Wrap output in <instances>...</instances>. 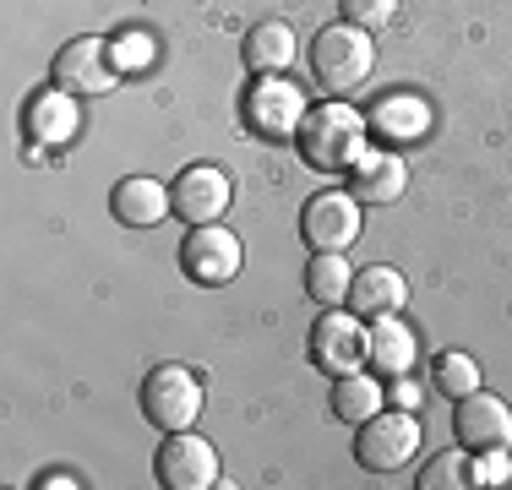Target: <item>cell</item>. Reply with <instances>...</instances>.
I'll list each match as a JSON object with an SVG mask.
<instances>
[{
    "instance_id": "obj_12",
    "label": "cell",
    "mask_w": 512,
    "mask_h": 490,
    "mask_svg": "<svg viewBox=\"0 0 512 490\" xmlns=\"http://www.w3.org/2000/svg\"><path fill=\"white\" fill-rule=\"evenodd\" d=\"M50 77H55V88L82 93V98L109 93V88H115V60H109V44L104 39H71L55 55Z\"/></svg>"
},
{
    "instance_id": "obj_24",
    "label": "cell",
    "mask_w": 512,
    "mask_h": 490,
    "mask_svg": "<svg viewBox=\"0 0 512 490\" xmlns=\"http://www.w3.org/2000/svg\"><path fill=\"white\" fill-rule=\"evenodd\" d=\"M398 17V0H344V22H355L365 33H382Z\"/></svg>"
},
{
    "instance_id": "obj_20",
    "label": "cell",
    "mask_w": 512,
    "mask_h": 490,
    "mask_svg": "<svg viewBox=\"0 0 512 490\" xmlns=\"http://www.w3.org/2000/svg\"><path fill=\"white\" fill-rule=\"evenodd\" d=\"M295 60V28L289 22H256L246 39V66L251 71H284Z\"/></svg>"
},
{
    "instance_id": "obj_15",
    "label": "cell",
    "mask_w": 512,
    "mask_h": 490,
    "mask_svg": "<svg viewBox=\"0 0 512 490\" xmlns=\"http://www.w3.org/2000/svg\"><path fill=\"white\" fill-rule=\"evenodd\" d=\"M22 126H28V142H44V147H55V142H71L77 137V93H66V88H50V93H33L28 98V109H22Z\"/></svg>"
},
{
    "instance_id": "obj_21",
    "label": "cell",
    "mask_w": 512,
    "mask_h": 490,
    "mask_svg": "<svg viewBox=\"0 0 512 490\" xmlns=\"http://www.w3.org/2000/svg\"><path fill=\"white\" fill-rule=\"evenodd\" d=\"M371 360L382 365V376H404L414 365V333L398 316H382V322L371 327Z\"/></svg>"
},
{
    "instance_id": "obj_2",
    "label": "cell",
    "mask_w": 512,
    "mask_h": 490,
    "mask_svg": "<svg viewBox=\"0 0 512 490\" xmlns=\"http://www.w3.org/2000/svg\"><path fill=\"white\" fill-rule=\"evenodd\" d=\"M371 66H376V44H371V33H365V28H355V22H333V28L316 33L311 77L322 82L333 98H349L355 88H365Z\"/></svg>"
},
{
    "instance_id": "obj_13",
    "label": "cell",
    "mask_w": 512,
    "mask_h": 490,
    "mask_svg": "<svg viewBox=\"0 0 512 490\" xmlns=\"http://www.w3.org/2000/svg\"><path fill=\"white\" fill-rule=\"evenodd\" d=\"M409 300V284L398 267H360L355 273V289H349V311L360 322H382V316H398V305Z\"/></svg>"
},
{
    "instance_id": "obj_16",
    "label": "cell",
    "mask_w": 512,
    "mask_h": 490,
    "mask_svg": "<svg viewBox=\"0 0 512 490\" xmlns=\"http://www.w3.org/2000/svg\"><path fill=\"white\" fill-rule=\"evenodd\" d=\"M365 126H371L382 142H420L425 131H431V104L414 98V93H387V98L371 104Z\"/></svg>"
},
{
    "instance_id": "obj_22",
    "label": "cell",
    "mask_w": 512,
    "mask_h": 490,
    "mask_svg": "<svg viewBox=\"0 0 512 490\" xmlns=\"http://www.w3.org/2000/svg\"><path fill=\"white\" fill-rule=\"evenodd\" d=\"M474 452L469 447H453V452H436L431 463L420 469V490H463V485H474Z\"/></svg>"
},
{
    "instance_id": "obj_6",
    "label": "cell",
    "mask_w": 512,
    "mask_h": 490,
    "mask_svg": "<svg viewBox=\"0 0 512 490\" xmlns=\"http://www.w3.org/2000/svg\"><path fill=\"white\" fill-rule=\"evenodd\" d=\"M300 120H306V98L295 82H284L278 71H267L262 82H251L246 93V126L267 142H289L300 137Z\"/></svg>"
},
{
    "instance_id": "obj_14",
    "label": "cell",
    "mask_w": 512,
    "mask_h": 490,
    "mask_svg": "<svg viewBox=\"0 0 512 490\" xmlns=\"http://www.w3.org/2000/svg\"><path fill=\"white\" fill-rule=\"evenodd\" d=\"M109 207H115V218L126 229H153V224H164V218L175 213L169 191L158 186L153 175H126L115 191H109Z\"/></svg>"
},
{
    "instance_id": "obj_26",
    "label": "cell",
    "mask_w": 512,
    "mask_h": 490,
    "mask_svg": "<svg viewBox=\"0 0 512 490\" xmlns=\"http://www.w3.org/2000/svg\"><path fill=\"white\" fill-rule=\"evenodd\" d=\"M387 403H393V409H414V403H420V387L409 382V371L393 376V387H387Z\"/></svg>"
},
{
    "instance_id": "obj_3",
    "label": "cell",
    "mask_w": 512,
    "mask_h": 490,
    "mask_svg": "<svg viewBox=\"0 0 512 490\" xmlns=\"http://www.w3.org/2000/svg\"><path fill=\"white\" fill-rule=\"evenodd\" d=\"M142 414L153 431H191L202 414V382L186 365H153L142 382Z\"/></svg>"
},
{
    "instance_id": "obj_1",
    "label": "cell",
    "mask_w": 512,
    "mask_h": 490,
    "mask_svg": "<svg viewBox=\"0 0 512 490\" xmlns=\"http://www.w3.org/2000/svg\"><path fill=\"white\" fill-rule=\"evenodd\" d=\"M295 142H300V158H306L311 169L344 175V169H355L360 153H365V120L333 98V104H322V109H306Z\"/></svg>"
},
{
    "instance_id": "obj_8",
    "label": "cell",
    "mask_w": 512,
    "mask_h": 490,
    "mask_svg": "<svg viewBox=\"0 0 512 490\" xmlns=\"http://www.w3.org/2000/svg\"><path fill=\"white\" fill-rule=\"evenodd\" d=\"M153 469H158V485H169V490H207V485H218V452L191 431H164Z\"/></svg>"
},
{
    "instance_id": "obj_7",
    "label": "cell",
    "mask_w": 512,
    "mask_h": 490,
    "mask_svg": "<svg viewBox=\"0 0 512 490\" xmlns=\"http://www.w3.org/2000/svg\"><path fill=\"white\" fill-rule=\"evenodd\" d=\"M180 267H186L191 284L218 289L240 273V240L224 224H191V235L180 240Z\"/></svg>"
},
{
    "instance_id": "obj_9",
    "label": "cell",
    "mask_w": 512,
    "mask_h": 490,
    "mask_svg": "<svg viewBox=\"0 0 512 490\" xmlns=\"http://www.w3.org/2000/svg\"><path fill=\"white\" fill-rule=\"evenodd\" d=\"M169 202H175V218H186V224H218L229 213V202H235V186H229V175L218 164H191L175 175Z\"/></svg>"
},
{
    "instance_id": "obj_19",
    "label": "cell",
    "mask_w": 512,
    "mask_h": 490,
    "mask_svg": "<svg viewBox=\"0 0 512 490\" xmlns=\"http://www.w3.org/2000/svg\"><path fill=\"white\" fill-rule=\"evenodd\" d=\"M382 409H387L382 382H371V376H360V371L338 376V387H333V414H338L344 425H365L371 414H382Z\"/></svg>"
},
{
    "instance_id": "obj_25",
    "label": "cell",
    "mask_w": 512,
    "mask_h": 490,
    "mask_svg": "<svg viewBox=\"0 0 512 490\" xmlns=\"http://www.w3.org/2000/svg\"><path fill=\"white\" fill-rule=\"evenodd\" d=\"M502 480H507V458H502V447L480 452V469H474V485H502Z\"/></svg>"
},
{
    "instance_id": "obj_4",
    "label": "cell",
    "mask_w": 512,
    "mask_h": 490,
    "mask_svg": "<svg viewBox=\"0 0 512 490\" xmlns=\"http://www.w3.org/2000/svg\"><path fill=\"white\" fill-rule=\"evenodd\" d=\"M414 447H420V425H414L409 409L371 414V420L360 425V436H355V458H360V469H371V474L404 469V463L414 458Z\"/></svg>"
},
{
    "instance_id": "obj_10",
    "label": "cell",
    "mask_w": 512,
    "mask_h": 490,
    "mask_svg": "<svg viewBox=\"0 0 512 490\" xmlns=\"http://www.w3.org/2000/svg\"><path fill=\"white\" fill-rule=\"evenodd\" d=\"M300 235L311 251H349L360 235V202L349 191H322L300 213Z\"/></svg>"
},
{
    "instance_id": "obj_17",
    "label": "cell",
    "mask_w": 512,
    "mask_h": 490,
    "mask_svg": "<svg viewBox=\"0 0 512 490\" xmlns=\"http://www.w3.org/2000/svg\"><path fill=\"white\" fill-rule=\"evenodd\" d=\"M404 186H409V169L398 153H360V164L349 169V196H355V202H371V207L398 202Z\"/></svg>"
},
{
    "instance_id": "obj_11",
    "label": "cell",
    "mask_w": 512,
    "mask_h": 490,
    "mask_svg": "<svg viewBox=\"0 0 512 490\" xmlns=\"http://www.w3.org/2000/svg\"><path fill=\"white\" fill-rule=\"evenodd\" d=\"M453 436H458V447H469V452H491V447H507L512 441V409L496 392H463L458 398V409H453Z\"/></svg>"
},
{
    "instance_id": "obj_18",
    "label": "cell",
    "mask_w": 512,
    "mask_h": 490,
    "mask_svg": "<svg viewBox=\"0 0 512 490\" xmlns=\"http://www.w3.org/2000/svg\"><path fill=\"white\" fill-rule=\"evenodd\" d=\"M349 289H355V267L344 262V251H316L306 262V294L316 305H349Z\"/></svg>"
},
{
    "instance_id": "obj_5",
    "label": "cell",
    "mask_w": 512,
    "mask_h": 490,
    "mask_svg": "<svg viewBox=\"0 0 512 490\" xmlns=\"http://www.w3.org/2000/svg\"><path fill=\"white\" fill-rule=\"evenodd\" d=\"M311 360L322 365L327 376H349V371H360L365 360H371V333L360 327V316L355 311H322L316 316V327H311Z\"/></svg>"
},
{
    "instance_id": "obj_23",
    "label": "cell",
    "mask_w": 512,
    "mask_h": 490,
    "mask_svg": "<svg viewBox=\"0 0 512 490\" xmlns=\"http://www.w3.org/2000/svg\"><path fill=\"white\" fill-rule=\"evenodd\" d=\"M431 382H436V392H442V398L458 403L463 392L480 387V365H474L469 354H453V349H447V354H436V360H431Z\"/></svg>"
}]
</instances>
